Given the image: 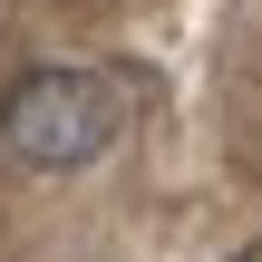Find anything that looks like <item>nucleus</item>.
<instances>
[{
	"mask_svg": "<svg viewBox=\"0 0 262 262\" xmlns=\"http://www.w3.org/2000/svg\"><path fill=\"white\" fill-rule=\"evenodd\" d=\"M126 136V97L97 68H29L0 97V156L19 175H78Z\"/></svg>",
	"mask_w": 262,
	"mask_h": 262,
	"instance_id": "1",
	"label": "nucleus"
},
{
	"mask_svg": "<svg viewBox=\"0 0 262 262\" xmlns=\"http://www.w3.org/2000/svg\"><path fill=\"white\" fill-rule=\"evenodd\" d=\"M243 262H262V243H253V253H243Z\"/></svg>",
	"mask_w": 262,
	"mask_h": 262,
	"instance_id": "2",
	"label": "nucleus"
}]
</instances>
